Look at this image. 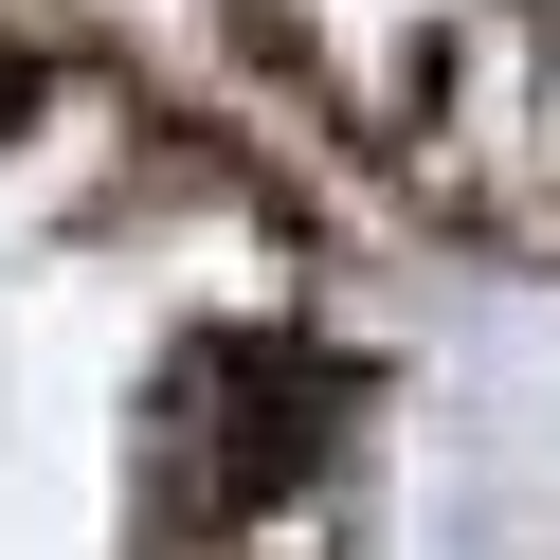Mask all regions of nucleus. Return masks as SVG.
<instances>
[{
  "label": "nucleus",
  "mask_w": 560,
  "mask_h": 560,
  "mask_svg": "<svg viewBox=\"0 0 560 560\" xmlns=\"http://www.w3.org/2000/svg\"><path fill=\"white\" fill-rule=\"evenodd\" d=\"M55 109V73H37V37H0V145H19V127Z\"/></svg>",
  "instance_id": "obj_2"
},
{
  "label": "nucleus",
  "mask_w": 560,
  "mask_h": 560,
  "mask_svg": "<svg viewBox=\"0 0 560 560\" xmlns=\"http://www.w3.org/2000/svg\"><path fill=\"white\" fill-rule=\"evenodd\" d=\"M343 362H307V343H199L182 380H163V524L182 542H218V524H271L307 470H326V434H343Z\"/></svg>",
  "instance_id": "obj_1"
}]
</instances>
